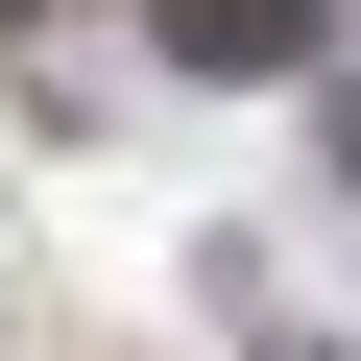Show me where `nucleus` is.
<instances>
[{
    "mask_svg": "<svg viewBox=\"0 0 361 361\" xmlns=\"http://www.w3.org/2000/svg\"><path fill=\"white\" fill-rule=\"evenodd\" d=\"M337 193H361V121H337Z\"/></svg>",
    "mask_w": 361,
    "mask_h": 361,
    "instance_id": "nucleus-2",
    "label": "nucleus"
},
{
    "mask_svg": "<svg viewBox=\"0 0 361 361\" xmlns=\"http://www.w3.org/2000/svg\"><path fill=\"white\" fill-rule=\"evenodd\" d=\"M169 25V73H313V49H361V0H145Z\"/></svg>",
    "mask_w": 361,
    "mask_h": 361,
    "instance_id": "nucleus-1",
    "label": "nucleus"
}]
</instances>
